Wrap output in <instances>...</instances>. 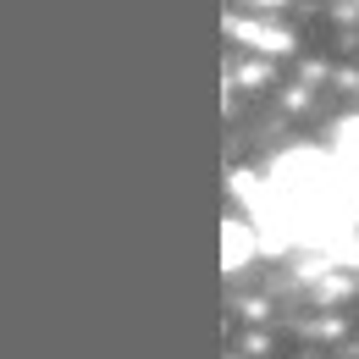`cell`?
Here are the masks:
<instances>
[{
    "mask_svg": "<svg viewBox=\"0 0 359 359\" xmlns=\"http://www.w3.org/2000/svg\"><path fill=\"white\" fill-rule=\"evenodd\" d=\"M249 255H255V232H249L243 222H226V226H222V266L238 271Z\"/></svg>",
    "mask_w": 359,
    "mask_h": 359,
    "instance_id": "1",
    "label": "cell"
},
{
    "mask_svg": "<svg viewBox=\"0 0 359 359\" xmlns=\"http://www.w3.org/2000/svg\"><path fill=\"white\" fill-rule=\"evenodd\" d=\"M332 149H337V166H343V172L359 182V116L337 122V138H332Z\"/></svg>",
    "mask_w": 359,
    "mask_h": 359,
    "instance_id": "2",
    "label": "cell"
},
{
    "mask_svg": "<svg viewBox=\"0 0 359 359\" xmlns=\"http://www.w3.org/2000/svg\"><path fill=\"white\" fill-rule=\"evenodd\" d=\"M238 39H243V45L271 50V55H276V50H293V39H287V34H276V28H260V22H238Z\"/></svg>",
    "mask_w": 359,
    "mask_h": 359,
    "instance_id": "3",
    "label": "cell"
}]
</instances>
